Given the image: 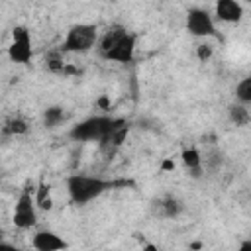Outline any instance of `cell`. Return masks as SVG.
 Wrapping results in <instances>:
<instances>
[{
    "label": "cell",
    "instance_id": "6da1fadb",
    "mask_svg": "<svg viewBox=\"0 0 251 251\" xmlns=\"http://www.w3.org/2000/svg\"><path fill=\"white\" fill-rule=\"evenodd\" d=\"M137 35L120 24H112L98 39V51L104 59L116 63H131L135 57Z\"/></svg>",
    "mask_w": 251,
    "mask_h": 251
},
{
    "label": "cell",
    "instance_id": "7a4b0ae2",
    "mask_svg": "<svg viewBox=\"0 0 251 251\" xmlns=\"http://www.w3.org/2000/svg\"><path fill=\"white\" fill-rule=\"evenodd\" d=\"M126 126H127V122L124 118L92 116V118H86V120L78 122L76 126H73L69 131V137H73L75 141H98L100 143Z\"/></svg>",
    "mask_w": 251,
    "mask_h": 251
},
{
    "label": "cell",
    "instance_id": "3957f363",
    "mask_svg": "<svg viewBox=\"0 0 251 251\" xmlns=\"http://www.w3.org/2000/svg\"><path fill=\"white\" fill-rule=\"evenodd\" d=\"M116 184H126V182H112V180H104L98 176H86V175H71L67 178V192L75 204L84 206Z\"/></svg>",
    "mask_w": 251,
    "mask_h": 251
},
{
    "label": "cell",
    "instance_id": "277c9868",
    "mask_svg": "<svg viewBox=\"0 0 251 251\" xmlns=\"http://www.w3.org/2000/svg\"><path fill=\"white\" fill-rule=\"evenodd\" d=\"M98 27L94 24H75L61 45L63 53H86L98 43Z\"/></svg>",
    "mask_w": 251,
    "mask_h": 251
},
{
    "label": "cell",
    "instance_id": "5b68a950",
    "mask_svg": "<svg viewBox=\"0 0 251 251\" xmlns=\"http://www.w3.org/2000/svg\"><path fill=\"white\" fill-rule=\"evenodd\" d=\"M8 57H10V61L20 63V65H27L31 61V57H33L31 35L25 25H16L12 29V43L8 47Z\"/></svg>",
    "mask_w": 251,
    "mask_h": 251
},
{
    "label": "cell",
    "instance_id": "8992f818",
    "mask_svg": "<svg viewBox=\"0 0 251 251\" xmlns=\"http://www.w3.org/2000/svg\"><path fill=\"white\" fill-rule=\"evenodd\" d=\"M186 31L194 37H218L214 20L204 8H190L186 14Z\"/></svg>",
    "mask_w": 251,
    "mask_h": 251
},
{
    "label": "cell",
    "instance_id": "52a82bcc",
    "mask_svg": "<svg viewBox=\"0 0 251 251\" xmlns=\"http://www.w3.org/2000/svg\"><path fill=\"white\" fill-rule=\"evenodd\" d=\"M14 226L20 229H29L37 222V212H35V198H31L29 188H24L16 200L14 208Z\"/></svg>",
    "mask_w": 251,
    "mask_h": 251
},
{
    "label": "cell",
    "instance_id": "ba28073f",
    "mask_svg": "<svg viewBox=\"0 0 251 251\" xmlns=\"http://www.w3.org/2000/svg\"><path fill=\"white\" fill-rule=\"evenodd\" d=\"M31 247L35 251H63V249L69 247V243L59 233L43 229V231H37L31 237Z\"/></svg>",
    "mask_w": 251,
    "mask_h": 251
},
{
    "label": "cell",
    "instance_id": "9c48e42d",
    "mask_svg": "<svg viewBox=\"0 0 251 251\" xmlns=\"http://www.w3.org/2000/svg\"><path fill=\"white\" fill-rule=\"evenodd\" d=\"M216 18L226 24H237L243 18V6L235 0H220L216 2Z\"/></svg>",
    "mask_w": 251,
    "mask_h": 251
},
{
    "label": "cell",
    "instance_id": "30bf717a",
    "mask_svg": "<svg viewBox=\"0 0 251 251\" xmlns=\"http://www.w3.org/2000/svg\"><path fill=\"white\" fill-rule=\"evenodd\" d=\"M180 161L182 165L190 171L192 176H198L200 175V169H202V157H200V151L196 147H186L182 149L180 153Z\"/></svg>",
    "mask_w": 251,
    "mask_h": 251
},
{
    "label": "cell",
    "instance_id": "8fae6325",
    "mask_svg": "<svg viewBox=\"0 0 251 251\" xmlns=\"http://www.w3.org/2000/svg\"><path fill=\"white\" fill-rule=\"evenodd\" d=\"M157 208L163 218H176L182 212V202L175 196H165L163 200L157 202Z\"/></svg>",
    "mask_w": 251,
    "mask_h": 251
},
{
    "label": "cell",
    "instance_id": "7c38bea8",
    "mask_svg": "<svg viewBox=\"0 0 251 251\" xmlns=\"http://www.w3.org/2000/svg\"><path fill=\"white\" fill-rule=\"evenodd\" d=\"M35 206L39 208V210H45V212H49L51 208H53V196H51V186L49 184H45V182H39L37 184V188H35Z\"/></svg>",
    "mask_w": 251,
    "mask_h": 251
},
{
    "label": "cell",
    "instance_id": "4fadbf2b",
    "mask_svg": "<svg viewBox=\"0 0 251 251\" xmlns=\"http://www.w3.org/2000/svg\"><path fill=\"white\" fill-rule=\"evenodd\" d=\"M27 129H29L27 122L24 118H20V116H14V118H10L6 122L4 135H24V133H27Z\"/></svg>",
    "mask_w": 251,
    "mask_h": 251
},
{
    "label": "cell",
    "instance_id": "5bb4252c",
    "mask_svg": "<svg viewBox=\"0 0 251 251\" xmlns=\"http://www.w3.org/2000/svg\"><path fill=\"white\" fill-rule=\"evenodd\" d=\"M229 120L235 124V126H245V124H249V120H251V114H249V110L243 106V104H233V106H229Z\"/></svg>",
    "mask_w": 251,
    "mask_h": 251
},
{
    "label": "cell",
    "instance_id": "9a60e30c",
    "mask_svg": "<svg viewBox=\"0 0 251 251\" xmlns=\"http://www.w3.org/2000/svg\"><path fill=\"white\" fill-rule=\"evenodd\" d=\"M235 98L239 100V104H251V75L243 76L235 84Z\"/></svg>",
    "mask_w": 251,
    "mask_h": 251
},
{
    "label": "cell",
    "instance_id": "2e32d148",
    "mask_svg": "<svg viewBox=\"0 0 251 251\" xmlns=\"http://www.w3.org/2000/svg\"><path fill=\"white\" fill-rule=\"evenodd\" d=\"M63 118H65V112H63V108H59V106H51V108H47V110L43 112V124H45L47 127H55L57 124L63 122Z\"/></svg>",
    "mask_w": 251,
    "mask_h": 251
},
{
    "label": "cell",
    "instance_id": "e0dca14e",
    "mask_svg": "<svg viewBox=\"0 0 251 251\" xmlns=\"http://www.w3.org/2000/svg\"><path fill=\"white\" fill-rule=\"evenodd\" d=\"M212 55H214V47H212L210 43H200V45L196 47V57H198L202 63L210 61V59H212Z\"/></svg>",
    "mask_w": 251,
    "mask_h": 251
},
{
    "label": "cell",
    "instance_id": "ac0fdd59",
    "mask_svg": "<svg viewBox=\"0 0 251 251\" xmlns=\"http://www.w3.org/2000/svg\"><path fill=\"white\" fill-rule=\"evenodd\" d=\"M47 67H49V71H53V73H63L67 65H65L59 57H55V55H53V57H49V59H47Z\"/></svg>",
    "mask_w": 251,
    "mask_h": 251
},
{
    "label": "cell",
    "instance_id": "d6986e66",
    "mask_svg": "<svg viewBox=\"0 0 251 251\" xmlns=\"http://www.w3.org/2000/svg\"><path fill=\"white\" fill-rule=\"evenodd\" d=\"M0 251H27V249H22V247H16V245H12L8 241H2L0 243Z\"/></svg>",
    "mask_w": 251,
    "mask_h": 251
},
{
    "label": "cell",
    "instance_id": "ffe728a7",
    "mask_svg": "<svg viewBox=\"0 0 251 251\" xmlns=\"http://www.w3.org/2000/svg\"><path fill=\"white\" fill-rule=\"evenodd\" d=\"M96 104H98L102 110H110V104H112V102H110V98L104 94V96H100V98L96 100Z\"/></svg>",
    "mask_w": 251,
    "mask_h": 251
},
{
    "label": "cell",
    "instance_id": "44dd1931",
    "mask_svg": "<svg viewBox=\"0 0 251 251\" xmlns=\"http://www.w3.org/2000/svg\"><path fill=\"white\" fill-rule=\"evenodd\" d=\"M161 169H163V171H175V161H173V159H165V161L161 163Z\"/></svg>",
    "mask_w": 251,
    "mask_h": 251
},
{
    "label": "cell",
    "instance_id": "7402d4cb",
    "mask_svg": "<svg viewBox=\"0 0 251 251\" xmlns=\"http://www.w3.org/2000/svg\"><path fill=\"white\" fill-rule=\"evenodd\" d=\"M237 251H251V239H243L237 247Z\"/></svg>",
    "mask_w": 251,
    "mask_h": 251
},
{
    "label": "cell",
    "instance_id": "603a6c76",
    "mask_svg": "<svg viewBox=\"0 0 251 251\" xmlns=\"http://www.w3.org/2000/svg\"><path fill=\"white\" fill-rule=\"evenodd\" d=\"M143 251H159V247H157V245H153V243H147V245L143 247Z\"/></svg>",
    "mask_w": 251,
    "mask_h": 251
},
{
    "label": "cell",
    "instance_id": "cb8c5ba5",
    "mask_svg": "<svg viewBox=\"0 0 251 251\" xmlns=\"http://www.w3.org/2000/svg\"><path fill=\"white\" fill-rule=\"evenodd\" d=\"M190 247H192V249H200L202 243H200V241H194V243H190Z\"/></svg>",
    "mask_w": 251,
    "mask_h": 251
}]
</instances>
